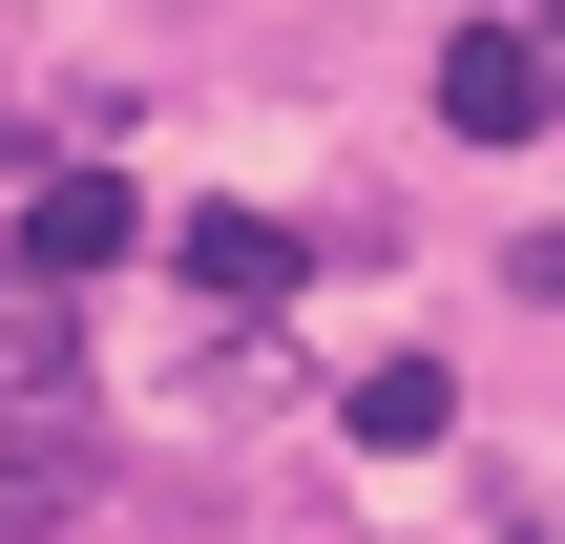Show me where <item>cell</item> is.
<instances>
[{"label":"cell","instance_id":"cell-1","mask_svg":"<svg viewBox=\"0 0 565 544\" xmlns=\"http://www.w3.org/2000/svg\"><path fill=\"white\" fill-rule=\"evenodd\" d=\"M126 252H147V189H126V168H42L21 273H42V294H84V273H126Z\"/></svg>","mask_w":565,"mask_h":544},{"label":"cell","instance_id":"cell-2","mask_svg":"<svg viewBox=\"0 0 565 544\" xmlns=\"http://www.w3.org/2000/svg\"><path fill=\"white\" fill-rule=\"evenodd\" d=\"M545 105H565V84H545L524 21H461V42H440V126H461V147H524Z\"/></svg>","mask_w":565,"mask_h":544},{"label":"cell","instance_id":"cell-3","mask_svg":"<svg viewBox=\"0 0 565 544\" xmlns=\"http://www.w3.org/2000/svg\"><path fill=\"white\" fill-rule=\"evenodd\" d=\"M168 273H189L210 314H273V294H294V231H273V210H189V231H168Z\"/></svg>","mask_w":565,"mask_h":544},{"label":"cell","instance_id":"cell-4","mask_svg":"<svg viewBox=\"0 0 565 544\" xmlns=\"http://www.w3.org/2000/svg\"><path fill=\"white\" fill-rule=\"evenodd\" d=\"M63 377H84V335H63V294H42V273H0V419H42Z\"/></svg>","mask_w":565,"mask_h":544},{"label":"cell","instance_id":"cell-5","mask_svg":"<svg viewBox=\"0 0 565 544\" xmlns=\"http://www.w3.org/2000/svg\"><path fill=\"white\" fill-rule=\"evenodd\" d=\"M84 503H105V461H84V440H0V544H63Z\"/></svg>","mask_w":565,"mask_h":544},{"label":"cell","instance_id":"cell-6","mask_svg":"<svg viewBox=\"0 0 565 544\" xmlns=\"http://www.w3.org/2000/svg\"><path fill=\"white\" fill-rule=\"evenodd\" d=\"M335 419H356V440H377V461H419V440H440V419H461V377H440V356H377V377H356V398H335Z\"/></svg>","mask_w":565,"mask_h":544},{"label":"cell","instance_id":"cell-7","mask_svg":"<svg viewBox=\"0 0 565 544\" xmlns=\"http://www.w3.org/2000/svg\"><path fill=\"white\" fill-rule=\"evenodd\" d=\"M524 294H545V314H565V231H524Z\"/></svg>","mask_w":565,"mask_h":544},{"label":"cell","instance_id":"cell-8","mask_svg":"<svg viewBox=\"0 0 565 544\" xmlns=\"http://www.w3.org/2000/svg\"><path fill=\"white\" fill-rule=\"evenodd\" d=\"M545 84H565V0H545Z\"/></svg>","mask_w":565,"mask_h":544}]
</instances>
